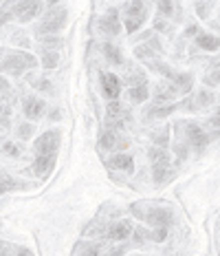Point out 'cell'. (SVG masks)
Wrapping results in <instances>:
<instances>
[{
    "label": "cell",
    "mask_w": 220,
    "mask_h": 256,
    "mask_svg": "<svg viewBox=\"0 0 220 256\" xmlns=\"http://www.w3.org/2000/svg\"><path fill=\"white\" fill-rule=\"evenodd\" d=\"M44 12V0H13L11 4V14L15 22H31L37 16Z\"/></svg>",
    "instance_id": "obj_5"
},
{
    "label": "cell",
    "mask_w": 220,
    "mask_h": 256,
    "mask_svg": "<svg viewBox=\"0 0 220 256\" xmlns=\"http://www.w3.org/2000/svg\"><path fill=\"white\" fill-rule=\"evenodd\" d=\"M168 82L174 86V90L179 95H187L192 90V86H194V76L192 73H174Z\"/></svg>",
    "instance_id": "obj_15"
},
{
    "label": "cell",
    "mask_w": 220,
    "mask_h": 256,
    "mask_svg": "<svg viewBox=\"0 0 220 256\" xmlns=\"http://www.w3.org/2000/svg\"><path fill=\"white\" fill-rule=\"evenodd\" d=\"M29 188V184H24V181L15 179L13 174L4 172V170H0V196L7 194V192H13V190H26Z\"/></svg>",
    "instance_id": "obj_16"
},
{
    "label": "cell",
    "mask_w": 220,
    "mask_h": 256,
    "mask_svg": "<svg viewBox=\"0 0 220 256\" xmlns=\"http://www.w3.org/2000/svg\"><path fill=\"white\" fill-rule=\"evenodd\" d=\"M205 84L207 86H220V66H216L212 73L205 76Z\"/></svg>",
    "instance_id": "obj_36"
},
{
    "label": "cell",
    "mask_w": 220,
    "mask_h": 256,
    "mask_svg": "<svg viewBox=\"0 0 220 256\" xmlns=\"http://www.w3.org/2000/svg\"><path fill=\"white\" fill-rule=\"evenodd\" d=\"M176 177V172L170 168V164H152V181L154 186H163Z\"/></svg>",
    "instance_id": "obj_18"
},
{
    "label": "cell",
    "mask_w": 220,
    "mask_h": 256,
    "mask_svg": "<svg viewBox=\"0 0 220 256\" xmlns=\"http://www.w3.org/2000/svg\"><path fill=\"white\" fill-rule=\"evenodd\" d=\"M60 144H62V130H57V128L44 130L33 142V154H53L60 150Z\"/></svg>",
    "instance_id": "obj_7"
},
{
    "label": "cell",
    "mask_w": 220,
    "mask_h": 256,
    "mask_svg": "<svg viewBox=\"0 0 220 256\" xmlns=\"http://www.w3.org/2000/svg\"><path fill=\"white\" fill-rule=\"evenodd\" d=\"M97 26L99 31L106 36L108 40L117 38L121 34V18H119V9H108L101 18L97 20Z\"/></svg>",
    "instance_id": "obj_9"
},
{
    "label": "cell",
    "mask_w": 220,
    "mask_h": 256,
    "mask_svg": "<svg viewBox=\"0 0 220 256\" xmlns=\"http://www.w3.org/2000/svg\"><path fill=\"white\" fill-rule=\"evenodd\" d=\"M73 252H75V254H77V252H79V254H97V252H99V245H84V243H79L77 248L73 250Z\"/></svg>",
    "instance_id": "obj_37"
},
{
    "label": "cell",
    "mask_w": 220,
    "mask_h": 256,
    "mask_svg": "<svg viewBox=\"0 0 220 256\" xmlns=\"http://www.w3.org/2000/svg\"><path fill=\"white\" fill-rule=\"evenodd\" d=\"M128 142L121 140L119 130H115V128H104L99 135V148H104V150H119V148H126Z\"/></svg>",
    "instance_id": "obj_13"
},
{
    "label": "cell",
    "mask_w": 220,
    "mask_h": 256,
    "mask_svg": "<svg viewBox=\"0 0 220 256\" xmlns=\"http://www.w3.org/2000/svg\"><path fill=\"white\" fill-rule=\"evenodd\" d=\"M157 9L163 18L168 20H181V9L176 4V0H157Z\"/></svg>",
    "instance_id": "obj_21"
},
{
    "label": "cell",
    "mask_w": 220,
    "mask_h": 256,
    "mask_svg": "<svg viewBox=\"0 0 220 256\" xmlns=\"http://www.w3.org/2000/svg\"><path fill=\"white\" fill-rule=\"evenodd\" d=\"M168 132H170V128H163V130H159V132H154L152 135V142H154V146H161V148H168Z\"/></svg>",
    "instance_id": "obj_35"
},
{
    "label": "cell",
    "mask_w": 220,
    "mask_h": 256,
    "mask_svg": "<svg viewBox=\"0 0 220 256\" xmlns=\"http://www.w3.org/2000/svg\"><path fill=\"white\" fill-rule=\"evenodd\" d=\"M123 14V26H126L128 34H137L148 20V7L146 0H126L121 7Z\"/></svg>",
    "instance_id": "obj_4"
},
{
    "label": "cell",
    "mask_w": 220,
    "mask_h": 256,
    "mask_svg": "<svg viewBox=\"0 0 220 256\" xmlns=\"http://www.w3.org/2000/svg\"><path fill=\"white\" fill-rule=\"evenodd\" d=\"M179 126L183 128V135H181V140H183L190 148H194V150H205V146L209 144V135L205 130H203V126H198L196 122H179Z\"/></svg>",
    "instance_id": "obj_6"
},
{
    "label": "cell",
    "mask_w": 220,
    "mask_h": 256,
    "mask_svg": "<svg viewBox=\"0 0 220 256\" xmlns=\"http://www.w3.org/2000/svg\"><path fill=\"white\" fill-rule=\"evenodd\" d=\"M148 98H150V84L148 82L135 84V86H130V90H128V100H130L132 104H143Z\"/></svg>",
    "instance_id": "obj_23"
},
{
    "label": "cell",
    "mask_w": 220,
    "mask_h": 256,
    "mask_svg": "<svg viewBox=\"0 0 220 256\" xmlns=\"http://www.w3.org/2000/svg\"><path fill=\"white\" fill-rule=\"evenodd\" d=\"M68 22V9L62 7V4H55V7L46 9L42 20L33 26L35 38H42V36H55L66 26Z\"/></svg>",
    "instance_id": "obj_2"
},
{
    "label": "cell",
    "mask_w": 220,
    "mask_h": 256,
    "mask_svg": "<svg viewBox=\"0 0 220 256\" xmlns=\"http://www.w3.org/2000/svg\"><path fill=\"white\" fill-rule=\"evenodd\" d=\"M132 230H135L132 221L121 218V221H115V223H110L108 226V230H106V238H108V241H115V243H121V241H126V238L130 236Z\"/></svg>",
    "instance_id": "obj_12"
},
{
    "label": "cell",
    "mask_w": 220,
    "mask_h": 256,
    "mask_svg": "<svg viewBox=\"0 0 220 256\" xmlns=\"http://www.w3.org/2000/svg\"><path fill=\"white\" fill-rule=\"evenodd\" d=\"M214 100H216V95L212 93V90H198L196 93V98L192 100V106H194V110L196 108H207V106H212L214 104Z\"/></svg>",
    "instance_id": "obj_26"
},
{
    "label": "cell",
    "mask_w": 220,
    "mask_h": 256,
    "mask_svg": "<svg viewBox=\"0 0 220 256\" xmlns=\"http://www.w3.org/2000/svg\"><path fill=\"white\" fill-rule=\"evenodd\" d=\"M99 86H101V93H104L106 100H119L121 90H123V80L110 71H101L99 73Z\"/></svg>",
    "instance_id": "obj_8"
},
{
    "label": "cell",
    "mask_w": 220,
    "mask_h": 256,
    "mask_svg": "<svg viewBox=\"0 0 220 256\" xmlns=\"http://www.w3.org/2000/svg\"><path fill=\"white\" fill-rule=\"evenodd\" d=\"M40 64L44 68H55L60 64V51L49 49V46H40Z\"/></svg>",
    "instance_id": "obj_24"
},
{
    "label": "cell",
    "mask_w": 220,
    "mask_h": 256,
    "mask_svg": "<svg viewBox=\"0 0 220 256\" xmlns=\"http://www.w3.org/2000/svg\"><path fill=\"white\" fill-rule=\"evenodd\" d=\"M7 40H9V44L11 46H22V49H29L31 46L29 36H26V31H22V29H13L11 34L7 36Z\"/></svg>",
    "instance_id": "obj_27"
},
{
    "label": "cell",
    "mask_w": 220,
    "mask_h": 256,
    "mask_svg": "<svg viewBox=\"0 0 220 256\" xmlns=\"http://www.w3.org/2000/svg\"><path fill=\"white\" fill-rule=\"evenodd\" d=\"M33 164H31V172L35 174L37 179H49L55 170V164H57V152L53 154H33Z\"/></svg>",
    "instance_id": "obj_10"
},
{
    "label": "cell",
    "mask_w": 220,
    "mask_h": 256,
    "mask_svg": "<svg viewBox=\"0 0 220 256\" xmlns=\"http://www.w3.org/2000/svg\"><path fill=\"white\" fill-rule=\"evenodd\" d=\"M128 84L130 86H135V84H141V82H148V78H146V73L141 71V68H137V66H132V68H128Z\"/></svg>",
    "instance_id": "obj_32"
},
{
    "label": "cell",
    "mask_w": 220,
    "mask_h": 256,
    "mask_svg": "<svg viewBox=\"0 0 220 256\" xmlns=\"http://www.w3.org/2000/svg\"><path fill=\"white\" fill-rule=\"evenodd\" d=\"M22 113L26 120L37 122L42 120V115L46 113V102L40 98V95H24L22 98Z\"/></svg>",
    "instance_id": "obj_11"
},
{
    "label": "cell",
    "mask_w": 220,
    "mask_h": 256,
    "mask_svg": "<svg viewBox=\"0 0 220 256\" xmlns=\"http://www.w3.org/2000/svg\"><path fill=\"white\" fill-rule=\"evenodd\" d=\"M196 44L201 46L203 51H218L220 49V38L207 34V31H196Z\"/></svg>",
    "instance_id": "obj_20"
},
{
    "label": "cell",
    "mask_w": 220,
    "mask_h": 256,
    "mask_svg": "<svg viewBox=\"0 0 220 256\" xmlns=\"http://www.w3.org/2000/svg\"><path fill=\"white\" fill-rule=\"evenodd\" d=\"M130 212L135 214L137 218L150 223V228H170L174 226L176 216H174V210L170 206H146V210L139 206H132Z\"/></svg>",
    "instance_id": "obj_3"
},
{
    "label": "cell",
    "mask_w": 220,
    "mask_h": 256,
    "mask_svg": "<svg viewBox=\"0 0 220 256\" xmlns=\"http://www.w3.org/2000/svg\"><path fill=\"white\" fill-rule=\"evenodd\" d=\"M0 154L2 157H9V159H18V157H22V148L18 146L15 142H2L0 144Z\"/></svg>",
    "instance_id": "obj_28"
},
{
    "label": "cell",
    "mask_w": 220,
    "mask_h": 256,
    "mask_svg": "<svg viewBox=\"0 0 220 256\" xmlns=\"http://www.w3.org/2000/svg\"><path fill=\"white\" fill-rule=\"evenodd\" d=\"M212 0H207V2H198L196 4V12H198V16H201V18H207L209 16V9H212Z\"/></svg>",
    "instance_id": "obj_38"
},
{
    "label": "cell",
    "mask_w": 220,
    "mask_h": 256,
    "mask_svg": "<svg viewBox=\"0 0 220 256\" xmlns=\"http://www.w3.org/2000/svg\"><path fill=\"white\" fill-rule=\"evenodd\" d=\"M29 82L31 86H33L35 90H40V93L44 95H55V86L51 84L49 78H35V76H29Z\"/></svg>",
    "instance_id": "obj_25"
},
{
    "label": "cell",
    "mask_w": 220,
    "mask_h": 256,
    "mask_svg": "<svg viewBox=\"0 0 220 256\" xmlns=\"http://www.w3.org/2000/svg\"><path fill=\"white\" fill-rule=\"evenodd\" d=\"M49 120H53V122L62 120V113H60V108H53V110H51V113H49Z\"/></svg>",
    "instance_id": "obj_41"
},
{
    "label": "cell",
    "mask_w": 220,
    "mask_h": 256,
    "mask_svg": "<svg viewBox=\"0 0 220 256\" xmlns=\"http://www.w3.org/2000/svg\"><path fill=\"white\" fill-rule=\"evenodd\" d=\"M9 86H11V84H9V80L4 78V76H0V95H2V93H7Z\"/></svg>",
    "instance_id": "obj_39"
},
{
    "label": "cell",
    "mask_w": 220,
    "mask_h": 256,
    "mask_svg": "<svg viewBox=\"0 0 220 256\" xmlns=\"http://www.w3.org/2000/svg\"><path fill=\"white\" fill-rule=\"evenodd\" d=\"M101 53L106 56V60L110 64H115V66H123V53L117 44H112L110 40H106L104 44H101Z\"/></svg>",
    "instance_id": "obj_22"
},
{
    "label": "cell",
    "mask_w": 220,
    "mask_h": 256,
    "mask_svg": "<svg viewBox=\"0 0 220 256\" xmlns=\"http://www.w3.org/2000/svg\"><path fill=\"white\" fill-rule=\"evenodd\" d=\"M37 40H40V44L42 46H49V49H60V46H62V38H60V36H42V38H37Z\"/></svg>",
    "instance_id": "obj_34"
},
{
    "label": "cell",
    "mask_w": 220,
    "mask_h": 256,
    "mask_svg": "<svg viewBox=\"0 0 220 256\" xmlns=\"http://www.w3.org/2000/svg\"><path fill=\"white\" fill-rule=\"evenodd\" d=\"M11 4H13V0H11V2H4V4H0V29H2V26H7V24L13 20Z\"/></svg>",
    "instance_id": "obj_33"
},
{
    "label": "cell",
    "mask_w": 220,
    "mask_h": 256,
    "mask_svg": "<svg viewBox=\"0 0 220 256\" xmlns=\"http://www.w3.org/2000/svg\"><path fill=\"white\" fill-rule=\"evenodd\" d=\"M148 159L152 164H170V154L165 148H161V146H152L148 150Z\"/></svg>",
    "instance_id": "obj_29"
},
{
    "label": "cell",
    "mask_w": 220,
    "mask_h": 256,
    "mask_svg": "<svg viewBox=\"0 0 220 256\" xmlns=\"http://www.w3.org/2000/svg\"><path fill=\"white\" fill-rule=\"evenodd\" d=\"M181 108V102H170V104H154L150 110H146V117L150 120H163V117L174 115Z\"/></svg>",
    "instance_id": "obj_17"
},
{
    "label": "cell",
    "mask_w": 220,
    "mask_h": 256,
    "mask_svg": "<svg viewBox=\"0 0 220 256\" xmlns=\"http://www.w3.org/2000/svg\"><path fill=\"white\" fill-rule=\"evenodd\" d=\"M37 66V58L29 51L22 49H7L0 58V71L7 73L11 78H20L24 76L26 71Z\"/></svg>",
    "instance_id": "obj_1"
},
{
    "label": "cell",
    "mask_w": 220,
    "mask_h": 256,
    "mask_svg": "<svg viewBox=\"0 0 220 256\" xmlns=\"http://www.w3.org/2000/svg\"><path fill=\"white\" fill-rule=\"evenodd\" d=\"M33 132H35V126L33 124L20 122V124L15 126V135H18V140H22V142H29L31 137H33Z\"/></svg>",
    "instance_id": "obj_30"
},
{
    "label": "cell",
    "mask_w": 220,
    "mask_h": 256,
    "mask_svg": "<svg viewBox=\"0 0 220 256\" xmlns=\"http://www.w3.org/2000/svg\"><path fill=\"white\" fill-rule=\"evenodd\" d=\"M154 29L159 31V34H165V36H172L174 34V24L170 22L168 18H163V16H157V18H154Z\"/></svg>",
    "instance_id": "obj_31"
},
{
    "label": "cell",
    "mask_w": 220,
    "mask_h": 256,
    "mask_svg": "<svg viewBox=\"0 0 220 256\" xmlns=\"http://www.w3.org/2000/svg\"><path fill=\"white\" fill-rule=\"evenodd\" d=\"M179 98V93L174 90V86L165 80V82H157L152 88V102L154 104H170Z\"/></svg>",
    "instance_id": "obj_14"
},
{
    "label": "cell",
    "mask_w": 220,
    "mask_h": 256,
    "mask_svg": "<svg viewBox=\"0 0 220 256\" xmlns=\"http://www.w3.org/2000/svg\"><path fill=\"white\" fill-rule=\"evenodd\" d=\"M207 124H209V126H220V108L216 110V113H214V117H209Z\"/></svg>",
    "instance_id": "obj_40"
},
{
    "label": "cell",
    "mask_w": 220,
    "mask_h": 256,
    "mask_svg": "<svg viewBox=\"0 0 220 256\" xmlns=\"http://www.w3.org/2000/svg\"><path fill=\"white\" fill-rule=\"evenodd\" d=\"M108 164L117 170H123V172H132V170H135V159H132V154H128V152L115 150V154L108 159Z\"/></svg>",
    "instance_id": "obj_19"
}]
</instances>
